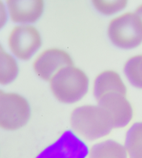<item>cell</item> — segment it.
I'll return each mask as SVG.
<instances>
[{"label": "cell", "instance_id": "obj_14", "mask_svg": "<svg viewBox=\"0 0 142 158\" xmlns=\"http://www.w3.org/2000/svg\"><path fill=\"white\" fill-rule=\"evenodd\" d=\"M123 73L131 85L142 89V54L130 57L124 64Z\"/></svg>", "mask_w": 142, "mask_h": 158}, {"label": "cell", "instance_id": "obj_4", "mask_svg": "<svg viewBox=\"0 0 142 158\" xmlns=\"http://www.w3.org/2000/svg\"><path fill=\"white\" fill-rule=\"evenodd\" d=\"M31 116V105L24 96L0 90V128L18 131L27 125Z\"/></svg>", "mask_w": 142, "mask_h": 158}, {"label": "cell", "instance_id": "obj_18", "mask_svg": "<svg viewBox=\"0 0 142 158\" xmlns=\"http://www.w3.org/2000/svg\"><path fill=\"white\" fill-rule=\"evenodd\" d=\"M2 49H4V47H3V45L1 43V42H0V51L2 50Z\"/></svg>", "mask_w": 142, "mask_h": 158}, {"label": "cell", "instance_id": "obj_5", "mask_svg": "<svg viewBox=\"0 0 142 158\" xmlns=\"http://www.w3.org/2000/svg\"><path fill=\"white\" fill-rule=\"evenodd\" d=\"M7 45L8 52L18 60L27 61L40 49L42 38L33 25H16L8 36Z\"/></svg>", "mask_w": 142, "mask_h": 158}, {"label": "cell", "instance_id": "obj_12", "mask_svg": "<svg viewBox=\"0 0 142 158\" xmlns=\"http://www.w3.org/2000/svg\"><path fill=\"white\" fill-rule=\"evenodd\" d=\"M19 74L18 60L4 49L0 51V86L12 84Z\"/></svg>", "mask_w": 142, "mask_h": 158}, {"label": "cell", "instance_id": "obj_11", "mask_svg": "<svg viewBox=\"0 0 142 158\" xmlns=\"http://www.w3.org/2000/svg\"><path fill=\"white\" fill-rule=\"evenodd\" d=\"M124 145L114 139H106L95 143L90 149L89 158H127Z\"/></svg>", "mask_w": 142, "mask_h": 158}, {"label": "cell", "instance_id": "obj_3", "mask_svg": "<svg viewBox=\"0 0 142 158\" xmlns=\"http://www.w3.org/2000/svg\"><path fill=\"white\" fill-rule=\"evenodd\" d=\"M107 33L114 46L134 49L142 44V22L135 12L121 13L110 22Z\"/></svg>", "mask_w": 142, "mask_h": 158}, {"label": "cell", "instance_id": "obj_9", "mask_svg": "<svg viewBox=\"0 0 142 158\" xmlns=\"http://www.w3.org/2000/svg\"><path fill=\"white\" fill-rule=\"evenodd\" d=\"M9 19L17 25H33L44 11L42 0H8L6 2Z\"/></svg>", "mask_w": 142, "mask_h": 158}, {"label": "cell", "instance_id": "obj_8", "mask_svg": "<svg viewBox=\"0 0 142 158\" xmlns=\"http://www.w3.org/2000/svg\"><path fill=\"white\" fill-rule=\"evenodd\" d=\"M71 65H73V61L69 53L59 48H50L37 56L33 67L39 78L50 81L60 70Z\"/></svg>", "mask_w": 142, "mask_h": 158}, {"label": "cell", "instance_id": "obj_1", "mask_svg": "<svg viewBox=\"0 0 142 158\" xmlns=\"http://www.w3.org/2000/svg\"><path fill=\"white\" fill-rule=\"evenodd\" d=\"M72 131L83 139L94 141L108 135L114 128L108 115L97 105H83L71 114Z\"/></svg>", "mask_w": 142, "mask_h": 158}, {"label": "cell", "instance_id": "obj_13", "mask_svg": "<svg viewBox=\"0 0 142 158\" xmlns=\"http://www.w3.org/2000/svg\"><path fill=\"white\" fill-rule=\"evenodd\" d=\"M124 146L129 158H142V121L134 123L127 130Z\"/></svg>", "mask_w": 142, "mask_h": 158}, {"label": "cell", "instance_id": "obj_2", "mask_svg": "<svg viewBox=\"0 0 142 158\" xmlns=\"http://www.w3.org/2000/svg\"><path fill=\"white\" fill-rule=\"evenodd\" d=\"M53 94L60 102L73 104L80 101L90 89V78L83 69L74 65L65 67L49 81Z\"/></svg>", "mask_w": 142, "mask_h": 158}, {"label": "cell", "instance_id": "obj_19", "mask_svg": "<svg viewBox=\"0 0 142 158\" xmlns=\"http://www.w3.org/2000/svg\"><path fill=\"white\" fill-rule=\"evenodd\" d=\"M1 89H1V88H0V90H1Z\"/></svg>", "mask_w": 142, "mask_h": 158}, {"label": "cell", "instance_id": "obj_16", "mask_svg": "<svg viewBox=\"0 0 142 158\" xmlns=\"http://www.w3.org/2000/svg\"><path fill=\"white\" fill-rule=\"evenodd\" d=\"M9 19L6 2L0 0V31L6 26Z\"/></svg>", "mask_w": 142, "mask_h": 158}, {"label": "cell", "instance_id": "obj_10", "mask_svg": "<svg viewBox=\"0 0 142 158\" xmlns=\"http://www.w3.org/2000/svg\"><path fill=\"white\" fill-rule=\"evenodd\" d=\"M111 92H120L127 94V87L120 74L114 70H106L96 77L93 86L95 99Z\"/></svg>", "mask_w": 142, "mask_h": 158}, {"label": "cell", "instance_id": "obj_7", "mask_svg": "<svg viewBox=\"0 0 142 158\" xmlns=\"http://www.w3.org/2000/svg\"><path fill=\"white\" fill-rule=\"evenodd\" d=\"M96 101L108 115L114 128H124L132 119L133 108L127 98V94L120 92L107 93Z\"/></svg>", "mask_w": 142, "mask_h": 158}, {"label": "cell", "instance_id": "obj_6", "mask_svg": "<svg viewBox=\"0 0 142 158\" xmlns=\"http://www.w3.org/2000/svg\"><path fill=\"white\" fill-rule=\"evenodd\" d=\"M89 153V147L85 141L72 130H67L36 158H86Z\"/></svg>", "mask_w": 142, "mask_h": 158}, {"label": "cell", "instance_id": "obj_17", "mask_svg": "<svg viewBox=\"0 0 142 158\" xmlns=\"http://www.w3.org/2000/svg\"><path fill=\"white\" fill-rule=\"evenodd\" d=\"M135 13L137 14L139 18H140L141 21L142 22V4L136 8Z\"/></svg>", "mask_w": 142, "mask_h": 158}, {"label": "cell", "instance_id": "obj_15", "mask_svg": "<svg viewBox=\"0 0 142 158\" xmlns=\"http://www.w3.org/2000/svg\"><path fill=\"white\" fill-rule=\"evenodd\" d=\"M96 10L106 16H112L123 11L127 7L126 0H94L92 2Z\"/></svg>", "mask_w": 142, "mask_h": 158}]
</instances>
